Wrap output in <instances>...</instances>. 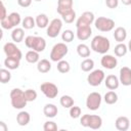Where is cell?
<instances>
[{
    "instance_id": "f6af8a7d",
    "label": "cell",
    "mask_w": 131,
    "mask_h": 131,
    "mask_svg": "<svg viewBox=\"0 0 131 131\" xmlns=\"http://www.w3.org/2000/svg\"><path fill=\"white\" fill-rule=\"evenodd\" d=\"M121 1L124 5H130L131 4V0H121Z\"/></svg>"
},
{
    "instance_id": "4dcf8cb0",
    "label": "cell",
    "mask_w": 131,
    "mask_h": 131,
    "mask_svg": "<svg viewBox=\"0 0 131 131\" xmlns=\"http://www.w3.org/2000/svg\"><path fill=\"white\" fill-rule=\"evenodd\" d=\"M36 25L43 29V28H46L47 25H48V17L46 14H39L37 17H36Z\"/></svg>"
},
{
    "instance_id": "60d3db41",
    "label": "cell",
    "mask_w": 131,
    "mask_h": 131,
    "mask_svg": "<svg viewBox=\"0 0 131 131\" xmlns=\"http://www.w3.org/2000/svg\"><path fill=\"white\" fill-rule=\"evenodd\" d=\"M105 4L108 8H116L119 4L118 0H105Z\"/></svg>"
},
{
    "instance_id": "4fadbf2b",
    "label": "cell",
    "mask_w": 131,
    "mask_h": 131,
    "mask_svg": "<svg viewBox=\"0 0 131 131\" xmlns=\"http://www.w3.org/2000/svg\"><path fill=\"white\" fill-rule=\"evenodd\" d=\"M94 20V14L90 11H85L84 13H82V15L78 18L76 27H88L92 24V21Z\"/></svg>"
},
{
    "instance_id": "ac0fdd59",
    "label": "cell",
    "mask_w": 131,
    "mask_h": 131,
    "mask_svg": "<svg viewBox=\"0 0 131 131\" xmlns=\"http://www.w3.org/2000/svg\"><path fill=\"white\" fill-rule=\"evenodd\" d=\"M129 126H130V122H129V119L127 117H119L117 120H116V128L120 131H126L129 129Z\"/></svg>"
},
{
    "instance_id": "bcb514c9",
    "label": "cell",
    "mask_w": 131,
    "mask_h": 131,
    "mask_svg": "<svg viewBox=\"0 0 131 131\" xmlns=\"http://www.w3.org/2000/svg\"><path fill=\"white\" fill-rule=\"evenodd\" d=\"M128 50H130L131 51V40L129 41V43H128Z\"/></svg>"
},
{
    "instance_id": "83f0119b",
    "label": "cell",
    "mask_w": 131,
    "mask_h": 131,
    "mask_svg": "<svg viewBox=\"0 0 131 131\" xmlns=\"http://www.w3.org/2000/svg\"><path fill=\"white\" fill-rule=\"evenodd\" d=\"M61 16H62V19H63L67 24H72V23L74 21L75 17H76V12H75L73 9H70V10L63 12V13L61 14Z\"/></svg>"
},
{
    "instance_id": "7bdbcfd3",
    "label": "cell",
    "mask_w": 131,
    "mask_h": 131,
    "mask_svg": "<svg viewBox=\"0 0 131 131\" xmlns=\"http://www.w3.org/2000/svg\"><path fill=\"white\" fill-rule=\"evenodd\" d=\"M1 10H2V13H1V16H0V18H1V20L2 19H4L7 15H6V8H5V6H4V4L1 2Z\"/></svg>"
},
{
    "instance_id": "d6986e66",
    "label": "cell",
    "mask_w": 131,
    "mask_h": 131,
    "mask_svg": "<svg viewBox=\"0 0 131 131\" xmlns=\"http://www.w3.org/2000/svg\"><path fill=\"white\" fill-rule=\"evenodd\" d=\"M105 86L110 89V90H114V89H117L119 87V79L115 76V75H108L105 79Z\"/></svg>"
},
{
    "instance_id": "484cf974",
    "label": "cell",
    "mask_w": 131,
    "mask_h": 131,
    "mask_svg": "<svg viewBox=\"0 0 131 131\" xmlns=\"http://www.w3.org/2000/svg\"><path fill=\"white\" fill-rule=\"evenodd\" d=\"M26 60L30 63H35L39 61V53L35 50H30L26 53Z\"/></svg>"
},
{
    "instance_id": "7402d4cb",
    "label": "cell",
    "mask_w": 131,
    "mask_h": 131,
    "mask_svg": "<svg viewBox=\"0 0 131 131\" xmlns=\"http://www.w3.org/2000/svg\"><path fill=\"white\" fill-rule=\"evenodd\" d=\"M126 37H127V33H126V30L124 28L119 27V28H117L115 30V32H114V38H115V40L117 42H119V43L123 42L126 39Z\"/></svg>"
},
{
    "instance_id": "9a60e30c",
    "label": "cell",
    "mask_w": 131,
    "mask_h": 131,
    "mask_svg": "<svg viewBox=\"0 0 131 131\" xmlns=\"http://www.w3.org/2000/svg\"><path fill=\"white\" fill-rule=\"evenodd\" d=\"M101 66L105 69L112 70L117 67V58L113 55H103L101 57Z\"/></svg>"
},
{
    "instance_id": "ee69618b",
    "label": "cell",
    "mask_w": 131,
    "mask_h": 131,
    "mask_svg": "<svg viewBox=\"0 0 131 131\" xmlns=\"http://www.w3.org/2000/svg\"><path fill=\"white\" fill-rule=\"evenodd\" d=\"M0 131H6L7 130V127H6V125H5V123L4 122H0Z\"/></svg>"
},
{
    "instance_id": "e0dca14e",
    "label": "cell",
    "mask_w": 131,
    "mask_h": 131,
    "mask_svg": "<svg viewBox=\"0 0 131 131\" xmlns=\"http://www.w3.org/2000/svg\"><path fill=\"white\" fill-rule=\"evenodd\" d=\"M70 9H73V0H58L57 12L60 15Z\"/></svg>"
},
{
    "instance_id": "277c9868",
    "label": "cell",
    "mask_w": 131,
    "mask_h": 131,
    "mask_svg": "<svg viewBox=\"0 0 131 131\" xmlns=\"http://www.w3.org/2000/svg\"><path fill=\"white\" fill-rule=\"evenodd\" d=\"M81 125L84 127H90L91 129H99L102 124V120L96 115H84L80 121Z\"/></svg>"
},
{
    "instance_id": "44dd1931",
    "label": "cell",
    "mask_w": 131,
    "mask_h": 131,
    "mask_svg": "<svg viewBox=\"0 0 131 131\" xmlns=\"http://www.w3.org/2000/svg\"><path fill=\"white\" fill-rule=\"evenodd\" d=\"M30 119H31V117H30V114L28 112H19L16 116V121H17L19 126L28 125L30 122Z\"/></svg>"
},
{
    "instance_id": "d590c367",
    "label": "cell",
    "mask_w": 131,
    "mask_h": 131,
    "mask_svg": "<svg viewBox=\"0 0 131 131\" xmlns=\"http://www.w3.org/2000/svg\"><path fill=\"white\" fill-rule=\"evenodd\" d=\"M57 70L58 72L64 74V73H68L70 71V64L68 61L66 60H59L58 63H57Z\"/></svg>"
},
{
    "instance_id": "30bf717a",
    "label": "cell",
    "mask_w": 131,
    "mask_h": 131,
    "mask_svg": "<svg viewBox=\"0 0 131 131\" xmlns=\"http://www.w3.org/2000/svg\"><path fill=\"white\" fill-rule=\"evenodd\" d=\"M104 79V73L101 70H95L92 73H90L87 77V81L89 85L91 86H98Z\"/></svg>"
},
{
    "instance_id": "9c48e42d",
    "label": "cell",
    "mask_w": 131,
    "mask_h": 131,
    "mask_svg": "<svg viewBox=\"0 0 131 131\" xmlns=\"http://www.w3.org/2000/svg\"><path fill=\"white\" fill-rule=\"evenodd\" d=\"M40 88H41V91L44 93V95L48 98H55L58 94L57 86L53 83L45 82L40 86Z\"/></svg>"
},
{
    "instance_id": "f35d334b",
    "label": "cell",
    "mask_w": 131,
    "mask_h": 131,
    "mask_svg": "<svg viewBox=\"0 0 131 131\" xmlns=\"http://www.w3.org/2000/svg\"><path fill=\"white\" fill-rule=\"evenodd\" d=\"M81 115V108L79 106H72L70 107V116L73 119H77L79 118Z\"/></svg>"
},
{
    "instance_id": "e575fe53",
    "label": "cell",
    "mask_w": 131,
    "mask_h": 131,
    "mask_svg": "<svg viewBox=\"0 0 131 131\" xmlns=\"http://www.w3.org/2000/svg\"><path fill=\"white\" fill-rule=\"evenodd\" d=\"M35 25H36V20H35L32 16H27V17H25L24 20H23V27H24L25 29L30 30V29L34 28Z\"/></svg>"
},
{
    "instance_id": "f1b7e54d",
    "label": "cell",
    "mask_w": 131,
    "mask_h": 131,
    "mask_svg": "<svg viewBox=\"0 0 131 131\" xmlns=\"http://www.w3.org/2000/svg\"><path fill=\"white\" fill-rule=\"evenodd\" d=\"M127 51H128V48H127V46H126L124 43H119V44L115 47V49H114L115 54H116L117 56H119V57L124 56V55L127 53Z\"/></svg>"
},
{
    "instance_id": "cb8c5ba5",
    "label": "cell",
    "mask_w": 131,
    "mask_h": 131,
    "mask_svg": "<svg viewBox=\"0 0 131 131\" xmlns=\"http://www.w3.org/2000/svg\"><path fill=\"white\" fill-rule=\"evenodd\" d=\"M51 69V63L47 59H41L37 63V70L40 73H47Z\"/></svg>"
},
{
    "instance_id": "5bb4252c",
    "label": "cell",
    "mask_w": 131,
    "mask_h": 131,
    "mask_svg": "<svg viewBox=\"0 0 131 131\" xmlns=\"http://www.w3.org/2000/svg\"><path fill=\"white\" fill-rule=\"evenodd\" d=\"M120 82L124 86L131 85V69L123 67L120 70Z\"/></svg>"
},
{
    "instance_id": "ab89813d",
    "label": "cell",
    "mask_w": 131,
    "mask_h": 131,
    "mask_svg": "<svg viewBox=\"0 0 131 131\" xmlns=\"http://www.w3.org/2000/svg\"><path fill=\"white\" fill-rule=\"evenodd\" d=\"M43 129L45 131H56L57 130V125L54 122L48 121V122H45V124L43 126Z\"/></svg>"
},
{
    "instance_id": "3957f363",
    "label": "cell",
    "mask_w": 131,
    "mask_h": 131,
    "mask_svg": "<svg viewBox=\"0 0 131 131\" xmlns=\"http://www.w3.org/2000/svg\"><path fill=\"white\" fill-rule=\"evenodd\" d=\"M25 44L28 48H31L35 51L41 52L46 47V42L42 37L37 36H28L25 40Z\"/></svg>"
},
{
    "instance_id": "7c38bea8",
    "label": "cell",
    "mask_w": 131,
    "mask_h": 131,
    "mask_svg": "<svg viewBox=\"0 0 131 131\" xmlns=\"http://www.w3.org/2000/svg\"><path fill=\"white\" fill-rule=\"evenodd\" d=\"M3 49H4L5 54L8 57H14V58H17V59L20 60V58H21V52H20V50L13 43H10V42L9 43H6L4 45V47H3Z\"/></svg>"
},
{
    "instance_id": "b9f144b4",
    "label": "cell",
    "mask_w": 131,
    "mask_h": 131,
    "mask_svg": "<svg viewBox=\"0 0 131 131\" xmlns=\"http://www.w3.org/2000/svg\"><path fill=\"white\" fill-rule=\"evenodd\" d=\"M17 3L21 7H28V6L31 5L32 0H17Z\"/></svg>"
},
{
    "instance_id": "8fae6325",
    "label": "cell",
    "mask_w": 131,
    "mask_h": 131,
    "mask_svg": "<svg viewBox=\"0 0 131 131\" xmlns=\"http://www.w3.org/2000/svg\"><path fill=\"white\" fill-rule=\"evenodd\" d=\"M62 27V21L59 18H54L49 24V27L47 29V36L50 38H55L59 34Z\"/></svg>"
},
{
    "instance_id": "7a4b0ae2",
    "label": "cell",
    "mask_w": 131,
    "mask_h": 131,
    "mask_svg": "<svg viewBox=\"0 0 131 131\" xmlns=\"http://www.w3.org/2000/svg\"><path fill=\"white\" fill-rule=\"evenodd\" d=\"M10 99H11V105L17 110L24 108L28 102V100L25 97V92L20 90L19 88H14L11 90Z\"/></svg>"
},
{
    "instance_id": "8992f818",
    "label": "cell",
    "mask_w": 131,
    "mask_h": 131,
    "mask_svg": "<svg viewBox=\"0 0 131 131\" xmlns=\"http://www.w3.org/2000/svg\"><path fill=\"white\" fill-rule=\"evenodd\" d=\"M115 21L111 18L100 16L95 20V28L101 32H110L114 29Z\"/></svg>"
},
{
    "instance_id": "603a6c76",
    "label": "cell",
    "mask_w": 131,
    "mask_h": 131,
    "mask_svg": "<svg viewBox=\"0 0 131 131\" xmlns=\"http://www.w3.org/2000/svg\"><path fill=\"white\" fill-rule=\"evenodd\" d=\"M4 66L9 70H15L19 66V59L14 57H6L4 60Z\"/></svg>"
},
{
    "instance_id": "8d00e7d4",
    "label": "cell",
    "mask_w": 131,
    "mask_h": 131,
    "mask_svg": "<svg viewBox=\"0 0 131 131\" xmlns=\"http://www.w3.org/2000/svg\"><path fill=\"white\" fill-rule=\"evenodd\" d=\"M25 97L28 101H33L37 98V92L33 89H28L25 91Z\"/></svg>"
},
{
    "instance_id": "ffe728a7",
    "label": "cell",
    "mask_w": 131,
    "mask_h": 131,
    "mask_svg": "<svg viewBox=\"0 0 131 131\" xmlns=\"http://www.w3.org/2000/svg\"><path fill=\"white\" fill-rule=\"evenodd\" d=\"M57 107L54 105V104H52V103H47V104H45V106H44V108H43V113H44V115L46 116V117H48V118H54L56 115H57Z\"/></svg>"
},
{
    "instance_id": "f546056e",
    "label": "cell",
    "mask_w": 131,
    "mask_h": 131,
    "mask_svg": "<svg viewBox=\"0 0 131 131\" xmlns=\"http://www.w3.org/2000/svg\"><path fill=\"white\" fill-rule=\"evenodd\" d=\"M118 100V95L116 92L114 91H108L105 93L104 95V101L107 103V104H114L116 103Z\"/></svg>"
},
{
    "instance_id": "52a82bcc",
    "label": "cell",
    "mask_w": 131,
    "mask_h": 131,
    "mask_svg": "<svg viewBox=\"0 0 131 131\" xmlns=\"http://www.w3.org/2000/svg\"><path fill=\"white\" fill-rule=\"evenodd\" d=\"M20 23V15L16 12H12L9 15H7L4 19L1 20V26L3 29L9 30L15 26H17Z\"/></svg>"
},
{
    "instance_id": "d4e9b609",
    "label": "cell",
    "mask_w": 131,
    "mask_h": 131,
    "mask_svg": "<svg viewBox=\"0 0 131 131\" xmlns=\"http://www.w3.org/2000/svg\"><path fill=\"white\" fill-rule=\"evenodd\" d=\"M24 36H25V34H24V30L20 29V28H16V29H14V30L12 31V33H11V38H12V40H13L14 42H17V43L23 41Z\"/></svg>"
},
{
    "instance_id": "1f68e13d",
    "label": "cell",
    "mask_w": 131,
    "mask_h": 131,
    "mask_svg": "<svg viewBox=\"0 0 131 131\" xmlns=\"http://www.w3.org/2000/svg\"><path fill=\"white\" fill-rule=\"evenodd\" d=\"M59 101H60V104L63 107H66V108H70V107H72L74 105V99L71 96H69V95L61 96V98H60Z\"/></svg>"
},
{
    "instance_id": "5b68a950",
    "label": "cell",
    "mask_w": 131,
    "mask_h": 131,
    "mask_svg": "<svg viewBox=\"0 0 131 131\" xmlns=\"http://www.w3.org/2000/svg\"><path fill=\"white\" fill-rule=\"evenodd\" d=\"M68 53V46L64 43H57L52 47L50 52V59L52 61H59Z\"/></svg>"
},
{
    "instance_id": "d6a6232c",
    "label": "cell",
    "mask_w": 131,
    "mask_h": 131,
    "mask_svg": "<svg viewBox=\"0 0 131 131\" xmlns=\"http://www.w3.org/2000/svg\"><path fill=\"white\" fill-rule=\"evenodd\" d=\"M93 67H94V61H93L92 59H90V58H86V59H84V60L81 62V69H82V71H84V72H89V71H91V70L93 69Z\"/></svg>"
},
{
    "instance_id": "6da1fadb",
    "label": "cell",
    "mask_w": 131,
    "mask_h": 131,
    "mask_svg": "<svg viewBox=\"0 0 131 131\" xmlns=\"http://www.w3.org/2000/svg\"><path fill=\"white\" fill-rule=\"evenodd\" d=\"M110 40L103 36H95L91 41V49H93L97 53H106L110 49Z\"/></svg>"
},
{
    "instance_id": "836d02e7",
    "label": "cell",
    "mask_w": 131,
    "mask_h": 131,
    "mask_svg": "<svg viewBox=\"0 0 131 131\" xmlns=\"http://www.w3.org/2000/svg\"><path fill=\"white\" fill-rule=\"evenodd\" d=\"M11 79V74L9 73L8 70L5 69H1L0 70V81L2 84H5L7 82H9Z\"/></svg>"
},
{
    "instance_id": "2e32d148",
    "label": "cell",
    "mask_w": 131,
    "mask_h": 131,
    "mask_svg": "<svg viewBox=\"0 0 131 131\" xmlns=\"http://www.w3.org/2000/svg\"><path fill=\"white\" fill-rule=\"evenodd\" d=\"M91 34H92V31H91L90 26L77 28V37H78V39L81 40V41L87 40V39L91 36Z\"/></svg>"
},
{
    "instance_id": "74e56055",
    "label": "cell",
    "mask_w": 131,
    "mask_h": 131,
    "mask_svg": "<svg viewBox=\"0 0 131 131\" xmlns=\"http://www.w3.org/2000/svg\"><path fill=\"white\" fill-rule=\"evenodd\" d=\"M61 38L63 41L66 42H72L73 39H74V33L71 31V30H66L62 35H61Z\"/></svg>"
},
{
    "instance_id": "7dc6e473",
    "label": "cell",
    "mask_w": 131,
    "mask_h": 131,
    "mask_svg": "<svg viewBox=\"0 0 131 131\" xmlns=\"http://www.w3.org/2000/svg\"><path fill=\"white\" fill-rule=\"evenodd\" d=\"M35 1H41V0H35Z\"/></svg>"
},
{
    "instance_id": "4316f807",
    "label": "cell",
    "mask_w": 131,
    "mask_h": 131,
    "mask_svg": "<svg viewBox=\"0 0 131 131\" xmlns=\"http://www.w3.org/2000/svg\"><path fill=\"white\" fill-rule=\"evenodd\" d=\"M77 52L81 57H88L90 55V49L85 44H79L77 46Z\"/></svg>"
},
{
    "instance_id": "ba28073f",
    "label": "cell",
    "mask_w": 131,
    "mask_h": 131,
    "mask_svg": "<svg viewBox=\"0 0 131 131\" xmlns=\"http://www.w3.org/2000/svg\"><path fill=\"white\" fill-rule=\"evenodd\" d=\"M101 103V95L98 92H92L87 96L86 106L91 111H96L100 106Z\"/></svg>"
}]
</instances>
